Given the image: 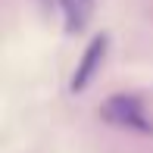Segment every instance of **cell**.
I'll return each mask as SVG.
<instances>
[{
    "label": "cell",
    "instance_id": "obj_1",
    "mask_svg": "<svg viewBox=\"0 0 153 153\" xmlns=\"http://www.w3.org/2000/svg\"><path fill=\"white\" fill-rule=\"evenodd\" d=\"M100 119L106 122V125H116V128L153 134V119L147 116L141 97H134V94H113V97L100 106Z\"/></svg>",
    "mask_w": 153,
    "mask_h": 153
},
{
    "label": "cell",
    "instance_id": "obj_2",
    "mask_svg": "<svg viewBox=\"0 0 153 153\" xmlns=\"http://www.w3.org/2000/svg\"><path fill=\"white\" fill-rule=\"evenodd\" d=\"M106 50H109V34H97V38L91 41V44L85 47V53H81V62L75 66V75H72V91L81 94L88 85L94 81V75L100 72L103 59H106Z\"/></svg>",
    "mask_w": 153,
    "mask_h": 153
},
{
    "label": "cell",
    "instance_id": "obj_3",
    "mask_svg": "<svg viewBox=\"0 0 153 153\" xmlns=\"http://www.w3.org/2000/svg\"><path fill=\"white\" fill-rule=\"evenodd\" d=\"M59 10H62V19H66V31L78 34L94 13V0H59Z\"/></svg>",
    "mask_w": 153,
    "mask_h": 153
}]
</instances>
